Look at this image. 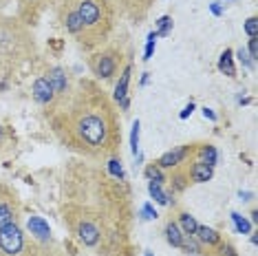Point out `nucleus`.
I'll use <instances>...</instances> for the list:
<instances>
[{"mask_svg": "<svg viewBox=\"0 0 258 256\" xmlns=\"http://www.w3.org/2000/svg\"><path fill=\"white\" fill-rule=\"evenodd\" d=\"M60 217L69 234L97 256H135V203L128 185L99 161L75 159L64 168Z\"/></svg>", "mask_w": 258, "mask_h": 256, "instance_id": "obj_1", "label": "nucleus"}, {"mask_svg": "<svg viewBox=\"0 0 258 256\" xmlns=\"http://www.w3.org/2000/svg\"><path fill=\"white\" fill-rule=\"evenodd\" d=\"M49 126L67 150L89 161H110L121 148L119 110L93 78L75 80L69 102L49 117Z\"/></svg>", "mask_w": 258, "mask_h": 256, "instance_id": "obj_2", "label": "nucleus"}, {"mask_svg": "<svg viewBox=\"0 0 258 256\" xmlns=\"http://www.w3.org/2000/svg\"><path fill=\"white\" fill-rule=\"evenodd\" d=\"M60 29L86 53L104 46L113 36L117 7L113 0H55Z\"/></svg>", "mask_w": 258, "mask_h": 256, "instance_id": "obj_3", "label": "nucleus"}, {"mask_svg": "<svg viewBox=\"0 0 258 256\" xmlns=\"http://www.w3.org/2000/svg\"><path fill=\"white\" fill-rule=\"evenodd\" d=\"M36 55L33 29L16 16L0 14V82L18 75Z\"/></svg>", "mask_w": 258, "mask_h": 256, "instance_id": "obj_4", "label": "nucleus"}, {"mask_svg": "<svg viewBox=\"0 0 258 256\" xmlns=\"http://www.w3.org/2000/svg\"><path fill=\"white\" fill-rule=\"evenodd\" d=\"M89 71L93 73V80L97 82H113L117 75L126 69V53L119 44H104L95 49L86 57Z\"/></svg>", "mask_w": 258, "mask_h": 256, "instance_id": "obj_5", "label": "nucleus"}, {"mask_svg": "<svg viewBox=\"0 0 258 256\" xmlns=\"http://www.w3.org/2000/svg\"><path fill=\"white\" fill-rule=\"evenodd\" d=\"M40 73L49 80L51 89H53L57 97V104L62 108L69 102V97L73 95V89H75V78L71 75V71L67 67H62V64H44Z\"/></svg>", "mask_w": 258, "mask_h": 256, "instance_id": "obj_6", "label": "nucleus"}, {"mask_svg": "<svg viewBox=\"0 0 258 256\" xmlns=\"http://www.w3.org/2000/svg\"><path fill=\"white\" fill-rule=\"evenodd\" d=\"M22 217V203L16 188L7 181H0V228L18 223Z\"/></svg>", "mask_w": 258, "mask_h": 256, "instance_id": "obj_7", "label": "nucleus"}, {"mask_svg": "<svg viewBox=\"0 0 258 256\" xmlns=\"http://www.w3.org/2000/svg\"><path fill=\"white\" fill-rule=\"evenodd\" d=\"M31 100L36 102V106L40 110H44L46 117H51L53 113L60 110V104H57L55 93H53V89H51L49 80H46L42 73H38L36 80H33V84H31Z\"/></svg>", "mask_w": 258, "mask_h": 256, "instance_id": "obj_8", "label": "nucleus"}, {"mask_svg": "<svg viewBox=\"0 0 258 256\" xmlns=\"http://www.w3.org/2000/svg\"><path fill=\"white\" fill-rule=\"evenodd\" d=\"M197 146H199L197 142L195 144H181V146L168 150V153H163L159 159L152 161V164H155L157 168H161V170H170V168H174V166H179V164H185V161L195 159Z\"/></svg>", "mask_w": 258, "mask_h": 256, "instance_id": "obj_9", "label": "nucleus"}, {"mask_svg": "<svg viewBox=\"0 0 258 256\" xmlns=\"http://www.w3.org/2000/svg\"><path fill=\"white\" fill-rule=\"evenodd\" d=\"M14 3L18 5V14H16V18H20L25 25L33 27L36 20L46 11V7L53 5L55 0H14Z\"/></svg>", "mask_w": 258, "mask_h": 256, "instance_id": "obj_10", "label": "nucleus"}, {"mask_svg": "<svg viewBox=\"0 0 258 256\" xmlns=\"http://www.w3.org/2000/svg\"><path fill=\"white\" fill-rule=\"evenodd\" d=\"M187 172H190V183H205L212 179L214 166L203 164V161H199V159H192L190 166H187Z\"/></svg>", "mask_w": 258, "mask_h": 256, "instance_id": "obj_11", "label": "nucleus"}, {"mask_svg": "<svg viewBox=\"0 0 258 256\" xmlns=\"http://www.w3.org/2000/svg\"><path fill=\"white\" fill-rule=\"evenodd\" d=\"M119 5H121V9H124L128 16H131V18L142 20L144 16L148 14L152 0H119Z\"/></svg>", "mask_w": 258, "mask_h": 256, "instance_id": "obj_12", "label": "nucleus"}, {"mask_svg": "<svg viewBox=\"0 0 258 256\" xmlns=\"http://www.w3.org/2000/svg\"><path fill=\"white\" fill-rule=\"evenodd\" d=\"M195 238L201 243V247H208V249L210 247H216L223 241V236L219 234V232L212 230V228H208V225H199Z\"/></svg>", "mask_w": 258, "mask_h": 256, "instance_id": "obj_13", "label": "nucleus"}, {"mask_svg": "<svg viewBox=\"0 0 258 256\" xmlns=\"http://www.w3.org/2000/svg\"><path fill=\"white\" fill-rule=\"evenodd\" d=\"M27 228H29V234H31L33 238H38V241H49V238H51L49 225H46L40 217H31V219H29Z\"/></svg>", "mask_w": 258, "mask_h": 256, "instance_id": "obj_14", "label": "nucleus"}, {"mask_svg": "<svg viewBox=\"0 0 258 256\" xmlns=\"http://www.w3.org/2000/svg\"><path fill=\"white\" fill-rule=\"evenodd\" d=\"M166 241L172 247H179V249H181V245H183V241H185V234L181 232L179 223L174 219H170L168 223H166Z\"/></svg>", "mask_w": 258, "mask_h": 256, "instance_id": "obj_15", "label": "nucleus"}, {"mask_svg": "<svg viewBox=\"0 0 258 256\" xmlns=\"http://www.w3.org/2000/svg\"><path fill=\"white\" fill-rule=\"evenodd\" d=\"M195 159L203 161V164L214 166V164H216V159H219V153H216V148L212 146V144H199V146H197V155H195Z\"/></svg>", "mask_w": 258, "mask_h": 256, "instance_id": "obj_16", "label": "nucleus"}, {"mask_svg": "<svg viewBox=\"0 0 258 256\" xmlns=\"http://www.w3.org/2000/svg\"><path fill=\"white\" fill-rule=\"evenodd\" d=\"M179 223V228L181 232H183L185 236H195L197 234V228H199V223H197V219L192 217L190 212H179V217L174 219Z\"/></svg>", "mask_w": 258, "mask_h": 256, "instance_id": "obj_17", "label": "nucleus"}, {"mask_svg": "<svg viewBox=\"0 0 258 256\" xmlns=\"http://www.w3.org/2000/svg\"><path fill=\"white\" fill-rule=\"evenodd\" d=\"M128 78H131V67L126 64V69L119 75V82L115 86V100L117 102H124L126 104V89H128Z\"/></svg>", "mask_w": 258, "mask_h": 256, "instance_id": "obj_18", "label": "nucleus"}, {"mask_svg": "<svg viewBox=\"0 0 258 256\" xmlns=\"http://www.w3.org/2000/svg\"><path fill=\"white\" fill-rule=\"evenodd\" d=\"M146 174H148V179L150 181H155V183H163L166 181V174H163L161 168H157L155 164H150L148 168H146Z\"/></svg>", "mask_w": 258, "mask_h": 256, "instance_id": "obj_19", "label": "nucleus"}, {"mask_svg": "<svg viewBox=\"0 0 258 256\" xmlns=\"http://www.w3.org/2000/svg\"><path fill=\"white\" fill-rule=\"evenodd\" d=\"M221 69L227 71V75H234V69H232V60H230V51L223 53V60H221Z\"/></svg>", "mask_w": 258, "mask_h": 256, "instance_id": "obj_20", "label": "nucleus"}, {"mask_svg": "<svg viewBox=\"0 0 258 256\" xmlns=\"http://www.w3.org/2000/svg\"><path fill=\"white\" fill-rule=\"evenodd\" d=\"M5 144H7V131H5V126L0 124V153H3Z\"/></svg>", "mask_w": 258, "mask_h": 256, "instance_id": "obj_21", "label": "nucleus"}, {"mask_svg": "<svg viewBox=\"0 0 258 256\" xmlns=\"http://www.w3.org/2000/svg\"><path fill=\"white\" fill-rule=\"evenodd\" d=\"M247 33H249V36H251V38H254V36H256V18H251V20L247 22Z\"/></svg>", "mask_w": 258, "mask_h": 256, "instance_id": "obj_22", "label": "nucleus"}, {"mask_svg": "<svg viewBox=\"0 0 258 256\" xmlns=\"http://www.w3.org/2000/svg\"><path fill=\"white\" fill-rule=\"evenodd\" d=\"M11 3H14V0H0V14H5V9H7Z\"/></svg>", "mask_w": 258, "mask_h": 256, "instance_id": "obj_23", "label": "nucleus"}, {"mask_svg": "<svg viewBox=\"0 0 258 256\" xmlns=\"http://www.w3.org/2000/svg\"><path fill=\"white\" fill-rule=\"evenodd\" d=\"M146 256H152V254H150V252H148V254H146Z\"/></svg>", "mask_w": 258, "mask_h": 256, "instance_id": "obj_24", "label": "nucleus"}]
</instances>
